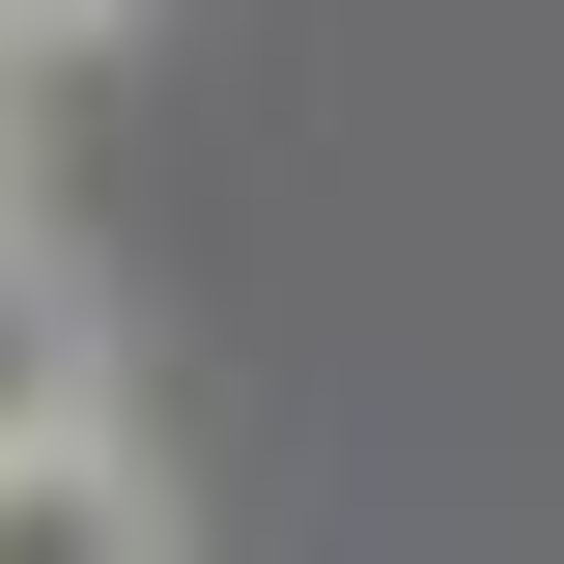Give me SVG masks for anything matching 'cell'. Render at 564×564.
I'll list each match as a JSON object with an SVG mask.
<instances>
[{
  "mask_svg": "<svg viewBox=\"0 0 564 564\" xmlns=\"http://www.w3.org/2000/svg\"><path fill=\"white\" fill-rule=\"evenodd\" d=\"M57 423H113V339H85L57 254H0V452H57Z\"/></svg>",
  "mask_w": 564,
  "mask_h": 564,
  "instance_id": "cell-1",
  "label": "cell"
},
{
  "mask_svg": "<svg viewBox=\"0 0 564 564\" xmlns=\"http://www.w3.org/2000/svg\"><path fill=\"white\" fill-rule=\"evenodd\" d=\"M85 29H141V0H0V57H85Z\"/></svg>",
  "mask_w": 564,
  "mask_h": 564,
  "instance_id": "cell-2",
  "label": "cell"
}]
</instances>
